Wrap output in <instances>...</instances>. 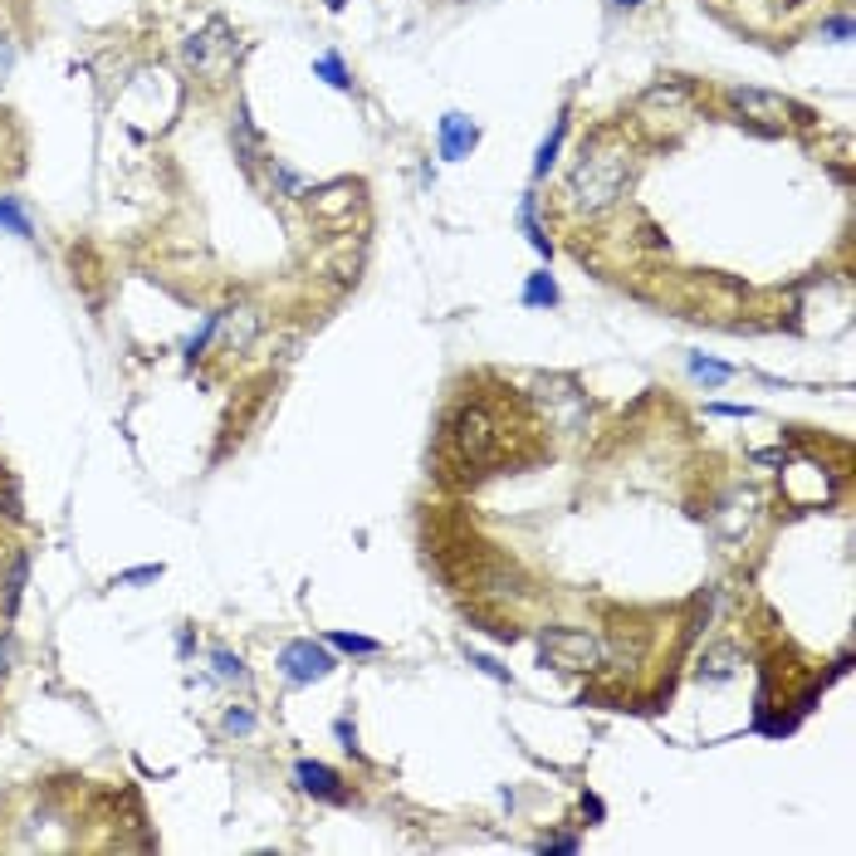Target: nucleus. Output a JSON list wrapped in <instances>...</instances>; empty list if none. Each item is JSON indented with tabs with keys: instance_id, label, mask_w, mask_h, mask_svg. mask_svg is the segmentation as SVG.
Segmentation results:
<instances>
[{
	"instance_id": "4468645a",
	"label": "nucleus",
	"mask_w": 856,
	"mask_h": 856,
	"mask_svg": "<svg viewBox=\"0 0 856 856\" xmlns=\"http://www.w3.org/2000/svg\"><path fill=\"white\" fill-rule=\"evenodd\" d=\"M734 646H715V651H705L701 656V681H709V685H719V681H729L734 675Z\"/></svg>"
},
{
	"instance_id": "4be33fe9",
	"label": "nucleus",
	"mask_w": 856,
	"mask_h": 856,
	"mask_svg": "<svg viewBox=\"0 0 856 856\" xmlns=\"http://www.w3.org/2000/svg\"><path fill=\"white\" fill-rule=\"evenodd\" d=\"M162 578V563H142V568H128L113 578V588H132V582H157Z\"/></svg>"
},
{
	"instance_id": "6ab92c4d",
	"label": "nucleus",
	"mask_w": 856,
	"mask_h": 856,
	"mask_svg": "<svg viewBox=\"0 0 856 856\" xmlns=\"http://www.w3.org/2000/svg\"><path fill=\"white\" fill-rule=\"evenodd\" d=\"M519 225H524V235H529V245L539 250V255H553V240L544 235V225L534 221V196H524L519 201Z\"/></svg>"
},
{
	"instance_id": "0eeeda50",
	"label": "nucleus",
	"mask_w": 856,
	"mask_h": 856,
	"mask_svg": "<svg viewBox=\"0 0 856 856\" xmlns=\"http://www.w3.org/2000/svg\"><path fill=\"white\" fill-rule=\"evenodd\" d=\"M534 392H539V402H544L548 421L563 426V431H572V426H578L582 416H588V396L572 387L568 378H539Z\"/></svg>"
},
{
	"instance_id": "c85d7f7f",
	"label": "nucleus",
	"mask_w": 856,
	"mask_h": 856,
	"mask_svg": "<svg viewBox=\"0 0 856 856\" xmlns=\"http://www.w3.org/2000/svg\"><path fill=\"white\" fill-rule=\"evenodd\" d=\"M328 5H333V10H343V5H348V0H328Z\"/></svg>"
},
{
	"instance_id": "f3484780",
	"label": "nucleus",
	"mask_w": 856,
	"mask_h": 856,
	"mask_svg": "<svg viewBox=\"0 0 856 856\" xmlns=\"http://www.w3.org/2000/svg\"><path fill=\"white\" fill-rule=\"evenodd\" d=\"M313 74H319L323 83H333V89L352 93V74H348V65H343V59L333 55V49H328V55H319V59H313Z\"/></svg>"
},
{
	"instance_id": "f03ea898",
	"label": "nucleus",
	"mask_w": 856,
	"mask_h": 856,
	"mask_svg": "<svg viewBox=\"0 0 856 856\" xmlns=\"http://www.w3.org/2000/svg\"><path fill=\"white\" fill-rule=\"evenodd\" d=\"M235 55H240V39H235V30L225 25L221 15L206 20V25L196 30V35L182 39L186 69H192L196 79H206V83H221L225 74H231V69H235Z\"/></svg>"
},
{
	"instance_id": "dca6fc26",
	"label": "nucleus",
	"mask_w": 856,
	"mask_h": 856,
	"mask_svg": "<svg viewBox=\"0 0 856 856\" xmlns=\"http://www.w3.org/2000/svg\"><path fill=\"white\" fill-rule=\"evenodd\" d=\"M0 225H5L10 235H20V240L35 235V225H30V216H25V206H20V196H0Z\"/></svg>"
},
{
	"instance_id": "aec40b11",
	"label": "nucleus",
	"mask_w": 856,
	"mask_h": 856,
	"mask_svg": "<svg viewBox=\"0 0 856 856\" xmlns=\"http://www.w3.org/2000/svg\"><path fill=\"white\" fill-rule=\"evenodd\" d=\"M465 661H470V666H475V671H479V675H489V681H499V685H509V671H505V666H499V661H495V656H485V651H470V646H465Z\"/></svg>"
},
{
	"instance_id": "2eb2a0df",
	"label": "nucleus",
	"mask_w": 856,
	"mask_h": 856,
	"mask_svg": "<svg viewBox=\"0 0 856 856\" xmlns=\"http://www.w3.org/2000/svg\"><path fill=\"white\" fill-rule=\"evenodd\" d=\"M685 368H691V378H695V382H709V387H719V382L734 378V368H729V362L701 358V352H691V358H685Z\"/></svg>"
},
{
	"instance_id": "f257e3e1",
	"label": "nucleus",
	"mask_w": 856,
	"mask_h": 856,
	"mask_svg": "<svg viewBox=\"0 0 856 856\" xmlns=\"http://www.w3.org/2000/svg\"><path fill=\"white\" fill-rule=\"evenodd\" d=\"M626 182H632V148L617 132H598L582 142L578 162L568 172V201L582 216H608L622 201Z\"/></svg>"
},
{
	"instance_id": "bb28decb",
	"label": "nucleus",
	"mask_w": 856,
	"mask_h": 856,
	"mask_svg": "<svg viewBox=\"0 0 856 856\" xmlns=\"http://www.w3.org/2000/svg\"><path fill=\"white\" fill-rule=\"evenodd\" d=\"M828 35L847 39V35H852V20H847V15H837V20H832V25H828Z\"/></svg>"
},
{
	"instance_id": "20e7f679",
	"label": "nucleus",
	"mask_w": 856,
	"mask_h": 856,
	"mask_svg": "<svg viewBox=\"0 0 856 856\" xmlns=\"http://www.w3.org/2000/svg\"><path fill=\"white\" fill-rule=\"evenodd\" d=\"M539 651L558 671H592V666H602V641L592 632H582V626H544Z\"/></svg>"
},
{
	"instance_id": "ddd939ff",
	"label": "nucleus",
	"mask_w": 856,
	"mask_h": 856,
	"mask_svg": "<svg viewBox=\"0 0 856 856\" xmlns=\"http://www.w3.org/2000/svg\"><path fill=\"white\" fill-rule=\"evenodd\" d=\"M323 641L343 656H382V641L378 636H358V632H323Z\"/></svg>"
},
{
	"instance_id": "9b49d317",
	"label": "nucleus",
	"mask_w": 856,
	"mask_h": 856,
	"mask_svg": "<svg viewBox=\"0 0 856 856\" xmlns=\"http://www.w3.org/2000/svg\"><path fill=\"white\" fill-rule=\"evenodd\" d=\"M563 132H568V108L558 113V118H553V132L544 142H539V157H534V182H544L548 176V166L558 162V148H563Z\"/></svg>"
},
{
	"instance_id": "9d476101",
	"label": "nucleus",
	"mask_w": 856,
	"mask_h": 856,
	"mask_svg": "<svg viewBox=\"0 0 856 856\" xmlns=\"http://www.w3.org/2000/svg\"><path fill=\"white\" fill-rule=\"evenodd\" d=\"M25 582H30V553H15V558H10V572H5V622H15Z\"/></svg>"
},
{
	"instance_id": "7ed1b4c3",
	"label": "nucleus",
	"mask_w": 856,
	"mask_h": 856,
	"mask_svg": "<svg viewBox=\"0 0 856 856\" xmlns=\"http://www.w3.org/2000/svg\"><path fill=\"white\" fill-rule=\"evenodd\" d=\"M451 446L461 451L465 465H495L505 455V431H499L495 412L479 402H465L451 421Z\"/></svg>"
},
{
	"instance_id": "423d86ee",
	"label": "nucleus",
	"mask_w": 856,
	"mask_h": 856,
	"mask_svg": "<svg viewBox=\"0 0 856 856\" xmlns=\"http://www.w3.org/2000/svg\"><path fill=\"white\" fill-rule=\"evenodd\" d=\"M729 108L739 113V123H749L759 132H783L793 123V113H798L788 99L764 93V89H729Z\"/></svg>"
},
{
	"instance_id": "a211bd4d",
	"label": "nucleus",
	"mask_w": 856,
	"mask_h": 856,
	"mask_svg": "<svg viewBox=\"0 0 856 856\" xmlns=\"http://www.w3.org/2000/svg\"><path fill=\"white\" fill-rule=\"evenodd\" d=\"M211 666H216V681H225V685H245L250 681L245 661H240L235 651H225V646H216V651H211Z\"/></svg>"
},
{
	"instance_id": "5701e85b",
	"label": "nucleus",
	"mask_w": 856,
	"mask_h": 856,
	"mask_svg": "<svg viewBox=\"0 0 856 856\" xmlns=\"http://www.w3.org/2000/svg\"><path fill=\"white\" fill-rule=\"evenodd\" d=\"M15 666V632H10V622L0 626V675Z\"/></svg>"
},
{
	"instance_id": "6e6552de",
	"label": "nucleus",
	"mask_w": 856,
	"mask_h": 856,
	"mask_svg": "<svg viewBox=\"0 0 856 856\" xmlns=\"http://www.w3.org/2000/svg\"><path fill=\"white\" fill-rule=\"evenodd\" d=\"M294 783L309 793V798L333 802V808H343V802L352 798V793L343 788V774H338V768L319 764V759H299V764H294Z\"/></svg>"
},
{
	"instance_id": "412c9836",
	"label": "nucleus",
	"mask_w": 856,
	"mask_h": 856,
	"mask_svg": "<svg viewBox=\"0 0 856 856\" xmlns=\"http://www.w3.org/2000/svg\"><path fill=\"white\" fill-rule=\"evenodd\" d=\"M221 729H225V734H240V739H245V734H255V715H250V709H240V705H231V709L221 715Z\"/></svg>"
},
{
	"instance_id": "b1692460",
	"label": "nucleus",
	"mask_w": 856,
	"mask_h": 856,
	"mask_svg": "<svg viewBox=\"0 0 856 856\" xmlns=\"http://www.w3.org/2000/svg\"><path fill=\"white\" fill-rule=\"evenodd\" d=\"M578 847H582V842L572 837V832H563V837H544V842H539V852H563V856H572Z\"/></svg>"
},
{
	"instance_id": "cd10ccee",
	"label": "nucleus",
	"mask_w": 856,
	"mask_h": 856,
	"mask_svg": "<svg viewBox=\"0 0 856 856\" xmlns=\"http://www.w3.org/2000/svg\"><path fill=\"white\" fill-rule=\"evenodd\" d=\"M612 10H636V5H646V0H608Z\"/></svg>"
},
{
	"instance_id": "a878e982",
	"label": "nucleus",
	"mask_w": 856,
	"mask_h": 856,
	"mask_svg": "<svg viewBox=\"0 0 856 856\" xmlns=\"http://www.w3.org/2000/svg\"><path fill=\"white\" fill-rule=\"evenodd\" d=\"M333 729H338L343 749H348V754H358V734H352V729H348V719H338V725H333Z\"/></svg>"
},
{
	"instance_id": "393cba45",
	"label": "nucleus",
	"mask_w": 856,
	"mask_h": 856,
	"mask_svg": "<svg viewBox=\"0 0 856 856\" xmlns=\"http://www.w3.org/2000/svg\"><path fill=\"white\" fill-rule=\"evenodd\" d=\"M10 69H15V39H10V35H0V89H5Z\"/></svg>"
},
{
	"instance_id": "1a4fd4ad",
	"label": "nucleus",
	"mask_w": 856,
	"mask_h": 856,
	"mask_svg": "<svg viewBox=\"0 0 856 856\" xmlns=\"http://www.w3.org/2000/svg\"><path fill=\"white\" fill-rule=\"evenodd\" d=\"M479 142V128L465 118V113H446L441 118V157L446 162H461V157H470V148Z\"/></svg>"
},
{
	"instance_id": "f8f14e48",
	"label": "nucleus",
	"mask_w": 856,
	"mask_h": 856,
	"mask_svg": "<svg viewBox=\"0 0 856 856\" xmlns=\"http://www.w3.org/2000/svg\"><path fill=\"white\" fill-rule=\"evenodd\" d=\"M558 299H563V294H558V279L544 275V269L524 279V309H553Z\"/></svg>"
},
{
	"instance_id": "39448f33",
	"label": "nucleus",
	"mask_w": 856,
	"mask_h": 856,
	"mask_svg": "<svg viewBox=\"0 0 856 856\" xmlns=\"http://www.w3.org/2000/svg\"><path fill=\"white\" fill-rule=\"evenodd\" d=\"M333 671H338V661H333L328 641L299 636V641L279 646V675H285L289 685H319V681H328Z\"/></svg>"
}]
</instances>
